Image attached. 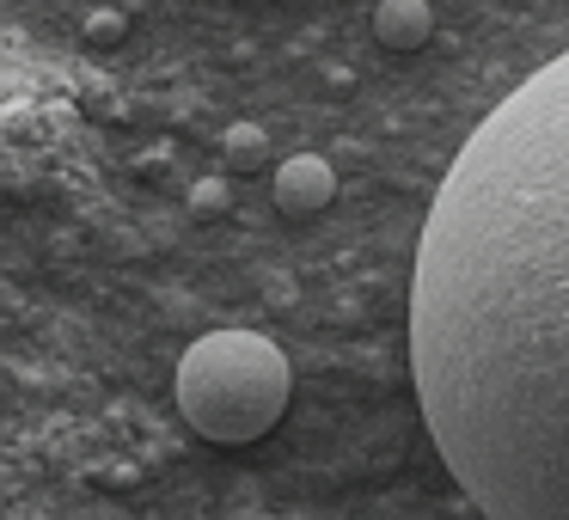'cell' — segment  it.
I'll use <instances>...</instances> for the list:
<instances>
[{"label":"cell","mask_w":569,"mask_h":520,"mask_svg":"<svg viewBox=\"0 0 569 520\" xmlns=\"http://www.w3.org/2000/svg\"><path fill=\"white\" fill-rule=\"evenodd\" d=\"M410 380L490 520H569V50L447 166L410 276Z\"/></svg>","instance_id":"6da1fadb"},{"label":"cell","mask_w":569,"mask_h":520,"mask_svg":"<svg viewBox=\"0 0 569 520\" xmlns=\"http://www.w3.org/2000/svg\"><path fill=\"white\" fill-rule=\"evenodd\" d=\"M178 410L214 447H251L282 422L295 373L288 356L258 331H209L178 356Z\"/></svg>","instance_id":"7a4b0ae2"},{"label":"cell","mask_w":569,"mask_h":520,"mask_svg":"<svg viewBox=\"0 0 569 520\" xmlns=\"http://www.w3.org/2000/svg\"><path fill=\"white\" fill-rule=\"evenodd\" d=\"M337 197V172L325 153H295L276 166V209L282 214H319Z\"/></svg>","instance_id":"3957f363"},{"label":"cell","mask_w":569,"mask_h":520,"mask_svg":"<svg viewBox=\"0 0 569 520\" xmlns=\"http://www.w3.org/2000/svg\"><path fill=\"white\" fill-rule=\"evenodd\" d=\"M373 38L398 56L422 50V43L435 38V7L429 0H380V7H373Z\"/></svg>","instance_id":"277c9868"},{"label":"cell","mask_w":569,"mask_h":520,"mask_svg":"<svg viewBox=\"0 0 569 520\" xmlns=\"http://www.w3.org/2000/svg\"><path fill=\"white\" fill-rule=\"evenodd\" d=\"M221 153H227V166H239V172H258V166H270V136H263L258 123H233L221 136Z\"/></svg>","instance_id":"5b68a950"},{"label":"cell","mask_w":569,"mask_h":520,"mask_svg":"<svg viewBox=\"0 0 569 520\" xmlns=\"http://www.w3.org/2000/svg\"><path fill=\"white\" fill-rule=\"evenodd\" d=\"M190 209H197V214H221V209H227V178H197V190H190Z\"/></svg>","instance_id":"8992f818"},{"label":"cell","mask_w":569,"mask_h":520,"mask_svg":"<svg viewBox=\"0 0 569 520\" xmlns=\"http://www.w3.org/2000/svg\"><path fill=\"white\" fill-rule=\"evenodd\" d=\"M87 38H92V43H117V38H123V13H117V7L87 13Z\"/></svg>","instance_id":"52a82bcc"}]
</instances>
